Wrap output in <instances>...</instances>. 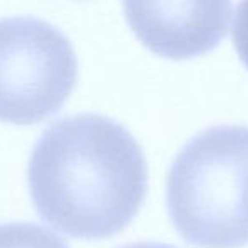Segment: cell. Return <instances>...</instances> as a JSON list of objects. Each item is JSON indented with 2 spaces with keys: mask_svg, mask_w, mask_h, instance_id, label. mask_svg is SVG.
<instances>
[{
  "mask_svg": "<svg viewBox=\"0 0 248 248\" xmlns=\"http://www.w3.org/2000/svg\"><path fill=\"white\" fill-rule=\"evenodd\" d=\"M39 216L63 234L102 240L138 214L148 190V165L128 129L100 114H77L43 131L28 165Z\"/></svg>",
  "mask_w": 248,
  "mask_h": 248,
  "instance_id": "obj_1",
  "label": "cell"
},
{
  "mask_svg": "<svg viewBox=\"0 0 248 248\" xmlns=\"http://www.w3.org/2000/svg\"><path fill=\"white\" fill-rule=\"evenodd\" d=\"M167 209L179 234L199 248L248 243V128L214 126L175 156Z\"/></svg>",
  "mask_w": 248,
  "mask_h": 248,
  "instance_id": "obj_2",
  "label": "cell"
},
{
  "mask_svg": "<svg viewBox=\"0 0 248 248\" xmlns=\"http://www.w3.org/2000/svg\"><path fill=\"white\" fill-rule=\"evenodd\" d=\"M78 78L70 39L38 17L0 19V121L34 124L66 102Z\"/></svg>",
  "mask_w": 248,
  "mask_h": 248,
  "instance_id": "obj_3",
  "label": "cell"
},
{
  "mask_svg": "<svg viewBox=\"0 0 248 248\" xmlns=\"http://www.w3.org/2000/svg\"><path fill=\"white\" fill-rule=\"evenodd\" d=\"M231 2H126L135 34L153 53L184 60L214 49L226 36Z\"/></svg>",
  "mask_w": 248,
  "mask_h": 248,
  "instance_id": "obj_4",
  "label": "cell"
},
{
  "mask_svg": "<svg viewBox=\"0 0 248 248\" xmlns=\"http://www.w3.org/2000/svg\"><path fill=\"white\" fill-rule=\"evenodd\" d=\"M0 248H68L51 230L36 223L0 224Z\"/></svg>",
  "mask_w": 248,
  "mask_h": 248,
  "instance_id": "obj_5",
  "label": "cell"
},
{
  "mask_svg": "<svg viewBox=\"0 0 248 248\" xmlns=\"http://www.w3.org/2000/svg\"><path fill=\"white\" fill-rule=\"evenodd\" d=\"M233 45L240 60L248 68V2H241L236 7L233 21Z\"/></svg>",
  "mask_w": 248,
  "mask_h": 248,
  "instance_id": "obj_6",
  "label": "cell"
},
{
  "mask_svg": "<svg viewBox=\"0 0 248 248\" xmlns=\"http://www.w3.org/2000/svg\"><path fill=\"white\" fill-rule=\"evenodd\" d=\"M123 248H175L172 245H165V243H152V241H145V243H131L126 245Z\"/></svg>",
  "mask_w": 248,
  "mask_h": 248,
  "instance_id": "obj_7",
  "label": "cell"
}]
</instances>
